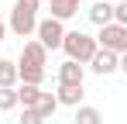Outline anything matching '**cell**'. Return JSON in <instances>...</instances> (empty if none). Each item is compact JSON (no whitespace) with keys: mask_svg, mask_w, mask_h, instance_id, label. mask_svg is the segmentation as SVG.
<instances>
[{"mask_svg":"<svg viewBox=\"0 0 127 124\" xmlns=\"http://www.w3.org/2000/svg\"><path fill=\"white\" fill-rule=\"evenodd\" d=\"M38 10H41V0H14L10 7V17H7V28L17 35V38H31L38 31Z\"/></svg>","mask_w":127,"mask_h":124,"instance_id":"6da1fadb","label":"cell"},{"mask_svg":"<svg viewBox=\"0 0 127 124\" xmlns=\"http://www.w3.org/2000/svg\"><path fill=\"white\" fill-rule=\"evenodd\" d=\"M62 52H65V59L79 62V65H89L93 55L100 52V41L93 38V35H86V31H69L65 41H62Z\"/></svg>","mask_w":127,"mask_h":124,"instance_id":"7a4b0ae2","label":"cell"},{"mask_svg":"<svg viewBox=\"0 0 127 124\" xmlns=\"http://www.w3.org/2000/svg\"><path fill=\"white\" fill-rule=\"evenodd\" d=\"M45 65H48V48L38 38H28L17 55V72H45Z\"/></svg>","mask_w":127,"mask_h":124,"instance_id":"3957f363","label":"cell"},{"mask_svg":"<svg viewBox=\"0 0 127 124\" xmlns=\"http://www.w3.org/2000/svg\"><path fill=\"white\" fill-rule=\"evenodd\" d=\"M65 24L62 21H55V17H41L38 21V31H34V38L41 41L48 52H55V48H62V41H65Z\"/></svg>","mask_w":127,"mask_h":124,"instance_id":"277c9868","label":"cell"},{"mask_svg":"<svg viewBox=\"0 0 127 124\" xmlns=\"http://www.w3.org/2000/svg\"><path fill=\"white\" fill-rule=\"evenodd\" d=\"M96 41H100V48H106V52L124 55V52H127V28H124V24H106V28H100Z\"/></svg>","mask_w":127,"mask_h":124,"instance_id":"5b68a950","label":"cell"},{"mask_svg":"<svg viewBox=\"0 0 127 124\" xmlns=\"http://www.w3.org/2000/svg\"><path fill=\"white\" fill-rule=\"evenodd\" d=\"M89 69H93L96 76H113V72H120V55L100 48V52L93 55V62H89Z\"/></svg>","mask_w":127,"mask_h":124,"instance_id":"8992f818","label":"cell"},{"mask_svg":"<svg viewBox=\"0 0 127 124\" xmlns=\"http://www.w3.org/2000/svg\"><path fill=\"white\" fill-rule=\"evenodd\" d=\"M83 79H86V65H79L72 59H65L59 65V86H83Z\"/></svg>","mask_w":127,"mask_h":124,"instance_id":"52a82bcc","label":"cell"},{"mask_svg":"<svg viewBox=\"0 0 127 124\" xmlns=\"http://www.w3.org/2000/svg\"><path fill=\"white\" fill-rule=\"evenodd\" d=\"M86 17L93 21L96 28H106V24H113V3H110V0H96V3L86 10Z\"/></svg>","mask_w":127,"mask_h":124,"instance_id":"ba28073f","label":"cell"},{"mask_svg":"<svg viewBox=\"0 0 127 124\" xmlns=\"http://www.w3.org/2000/svg\"><path fill=\"white\" fill-rule=\"evenodd\" d=\"M83 10V0H52V17L55 21H69V17H76Z\"/></svg>","mask_w":127,"mask_h":124,"instance_id":"9c48e42d","label":"cell"},{"mask_svg":"<svg viewBox=\"0 0 127 124\" xmlns=\"http://www.w3.org/2000/svg\"><path fill=\"white\" fill-rule=\"evenodd\" d=\"M0 86H3V90H14V86H21L17 59H0Z\"/></svg>","mask_w":127,"mask_h":124,"instance_id":"30bf717a","label":"cell"},{"mask_svg":"<svg viewBox=\"0 0 127 124\" xmlns=\"http://www.w3.org/2000/svg\"><path fill=\"white\" fill-rule=\"evenodd\" d=\"M55 97H59V107H83V97H86V90L83 86H59L55 90Z\"/></svg>","mask_w":127,"mask_h":124,"instance_id":"8fae6325","label":"cell"},{"mask_svg":"<svg viewBox=\"0 0 127 124\" xmlns=\"http://www.w3.org/2000/svg\"><path fill=\"white\" fill-rule=\"evenodd\" d=\"M41 86H31V83H21L17 86V100H21V107L28 110V107H38V100H41Z\"/></svg>","mask_w":127,"mask_h":124,"instance_id":"7c38bea8","label":"cell"},{"mask_svg":"<svg viewBox=\"0 0 127 124\" xmlns=\"http://www.w3.org/2000/svg\"><path fill=\"white\" fill-rule=\"evenodd\" d=\"M76 124H103V114H100L96 107H89V103H83V107L76 110Z\"/></svg>","mask_w":127,"mask_h":124,"instance_id":"4fadbf2b","label":"cell"},{"mask_svg":"<svg viewBox=\"0 0 127 124\" xmlns=\"http://www.w3.org/2000/svg\"><path fill=\"white\" fill-rule=\"evenodd\" d=\"M34 110H38L45 121H48V117L59 110V97H55V93H41V100H38V107H34Z\"/></svg>","mask_w":127,"mask_h":124,"instance_id":"5bb4252c","label":"cell"},{"mask_svg":"<svg viewBox=\"0 0 127 124\" xmlns=\"http://www.w3.org/2000/svg\"><path fill=\"white\" fill-rule=\"evenodd\" d=\"M17 86H14V90H3V86H0V114H3V110H14V107H17Z\"/></svg>","mask_w":127,"mask_h":124,"instance_id":"9a60e30c","label":"cell"},{"mask_svg":"<svg viewBox=\"0 0 127 124\" xmlns=\"http://www.w3.org/2000/svg\"><path fill=\"white\" fill-rule=\"evenodd\" d=\"M113 24H124V28H127V0L113 3Z\"/></svg>","mask_w":127,"mask_h":124,"instance_id":"2e32d148","label":"cell"},{"mask_svg":"<svg viewBox=\"0 0 127 124\" xmlns=\"http://www.w3.org/2000/svg\"><path fill=\"white\" fill-rule=\"evenodd\" d=\"M21 124H45V117L34 110V107H28V110L21 114Z\"/></svg>","mask_w":127,"mask_h":124,"instance_id":"e0dca14e","label":"cell"},{"mask_svg":"<svg viewBox=\"0 0 127 124\" xmlns=\"http://www.w3.org/2000/svg\"><path fill=\"white\" fill-rule=\"evenodd\" d=\"M7 31H10V28H7V21H3V17H0V41H3V38H7Z\"/></svg>","mask_w":127,"mask_h":124,"instance_id":"ac0fdd59","label":"cell"},{"mask_svg":"<svg viewBox=\"0 0 127 124\" xmlns=\"http://www.w3.org/2000/svg\"><path fill=\"white\" fill-rule=\"evenodd\" d=\"M120 72H124V76H127V52H124V55H120Z\"/></svg>","mask_w":127,"mask_h":124,"instance_id":"d6986e66","label":"cell"},{"mask_svg":"<svg viewBox=\"0 0 127 124\" xmlns=\"http://www.w3.org/2000/svg\"><path fill=\"white\" fill-rule=\"evenodd\" d=\"M110 3H113V0H110Z\"/></svg>","mask_w":127,"mask_h":124,"instance_id":"ffe728a7","label":"cell"}]
</instances>
